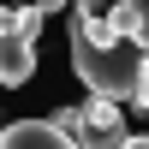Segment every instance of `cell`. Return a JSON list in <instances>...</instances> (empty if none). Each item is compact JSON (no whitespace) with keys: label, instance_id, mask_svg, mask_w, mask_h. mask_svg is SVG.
Wrapping results in <instances>:
<instances>
[{"label":"cell","instance_id":"cell-3","mask_svg":"<svg viewBox=\"0 0 149 149\" xmlns=\"http://www.w3.org/2000/svg\"><path fill=\"white\" fill-rule=\"evenodd\" d=\"M30 78H36V36H24L12 6H0V84L24 90Z\"/></svg>","mask_w":149,"mask_h":149},{"label":"cell","instance_id":"cell-4","mask_svg":"<svg viewBox=\"0 0 149 149\" xmlns=\"http://www.w3.org/2000/svg\"><path fill=\"white\" fill-rule=\"evenodd\" d=\"M0 149H78L54 119H18V125L0 131Z\"/></svg>","mask_w":149,"mask_h":149},{"label":"cell","instance_id":"cell-5","mask_svg":"<svg viewBox=\"0 0 149 149\" xmlns=\"http://www.w3.org/2000/svg\"><path fill=\"white\" fill-rule=\"evenodd\" d=\"M107 18H113L119 30H125L131 42L149 54V0H113V6H107Z\"/></svg>","mask_w":149,"mask_h":149},{"label":"cell","instance_id":"cell-8","mask_svg":"<svg viewBox=\"0 0 149 149\" xmlns=\"http://www.w3.org/2000/svg\"><path fill=\"white\" fill-rule=\"evenodd\" d=\"M12 6H42V0H12Z\"/></svg>","mask_w":149,"mask_h":149},{"label":"cell","instance_id":"cell-7","mask_svg":"<svg viewBox=\"0 0 149 149\" xmlns=\"http://www.w3.org/2000/svg\"><path fill=\"white\" fill-rule=\"evenodd\" d=\"M125 149H149V137H125Z\"/></svg>","mask_w":149,"mask_h":149},{"label":"cell","instance_id":"cell-1","mask_svg":"<svg viewBox=\"0 0 149 149\" xmlns=\"http://www.w3.org/2000/svg\"><path fill=\"white\" fill-rule=\"evenodd\" d=\"M113 0H72V72L84 78L90 95L107 102H131L137 95V72H143V48L107 18Z\"/></svg>","mask_w":149,"mask_h":149},{"label":"cell","instance_id":"cell-2","mask_svg":"<svg viewBox=\"0 0 149 149\" xmlns=\"http://www.w3.org/2000/svg\"><path fill=\"white\" fill-rule=\"evenodd\" d=\"M54 125L78 149H125V113L107 95H90L84 107H54Z\"/></svg>","mask_w":149,"mask_h":149},{"label":"cell","instance_id":"cell-6","mask_svg":"<svg viewBox=\"0 0 149 149\" xmlns=\"http://www.w3.org/2000/svg\"><path fill=\"white\" fill-rule=\"evenodd\" d=\"M131 107L149 113V60H143V72H137V95H131Z\"/></svg>","mask_w":149,"mask_h":149}]
</instances>
